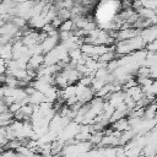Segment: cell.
<instances>
[{
    "label": "cell",
    "mask_w": 157,
    "mask_h": 157,
    "mask_svg": "<svg viewBox=\"0 0 157 157\" xmlns=\"http://www.w3.org/2000/svg\"><path fill=\"white\" fill-rule=\"evenodd\" d=\"M59 36H47L42 42H40V45H42V49H43V54L50 52L52 49H54L58 43H59Z\"/></svg>",
    "instance_id": "1"
},
{
    "label": "cell",
    "mask_w": 157,
    "mask_h": 157,
    "mask_svg": "<svg viewBox=\"0 0 157 157\" xmlns=\"http://www.w3.org/2000/svg\"><path fill=\"white\" fill-rule=\"evenodd\" d=\"M146 50L147 52H155V53H157V38L153 39V40H151V42H148L146 44Z\"/></svg>",
    "instance_id": "2"
}]
</instances>
